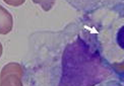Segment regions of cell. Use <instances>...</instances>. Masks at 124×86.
Instances as JSON below:
<instances>
[{
	"label": "cell",
	"mask_w": 124,
	"mask_h": 86,
	"mask_svg": "<svg viewBox=\"0 0 124 86\" xmlns=\"http://www.w3.org/2000/svg\"><path fill=\"white\" fill-rule=\"evenodd\" d=\"M111 68L113 70H115V72L117 74H119L121 76H124V60L122 62H118V63H113L111 65Z\"/></svg>",
	"instance_id": "cell-6"
},
{
	"label": "cell",
	"mask_w": 124,
	"mask_h": 86,
	"mask_svg": "<svg viewBox=\"0 0 124 86\" xmlns=\"http://www.w3.org/2000/svg\"><path fill=\"white\" fill-rule=\"evenodd\" d=\"M112 74L97 50L78 37L65 47L58 86H97Z\"/></svg>",
	"instance_id": "cell-1"
},
{
	"label": "cell",
	"mask_w": 124,
	"mask_h": 86,
	"mask_svg": "<svg viewBox=\"0 0 124 86\" xmlns=\"http://www.w3.org/2000/svg\"><path fill=\"white\" fill-rule=\"evenodd\" d=\"M35 4H38L41 6L44 11H49L52 9L55 4V0H32Z\"/></svg>",
	"instance_id": "cell-4"
},
{
	"label": "cell",
	"mask_w": 124,
	"mask_h": 86,
	"mask_svg": "<svg viewBox=\"0 0 124 86\" xmlns=\"http://www.w3.org/2000/svg\"><path fill=\"white\" fill-rule=\"evenodd\" d=\"M116 40L118 46L124 50V25L119 28V30L117 32V37H116Z\"/></svg>",
	"instance_id": "cell-5"
},
{
	"label": "cell",
	"mask_w": 124,
	"mask_h": 86,
	"mask_svg": "<svg viewBox=\"0 0 124 86\" xmlns=\"http://www.w3.org/2000/svg\"><path fill=\"white\" fill-rule=\"evenodd\" d=\"M13 28V17L6 8L0 5V34H8Z\"/></svg>",
	"instance_id": "cell-3"
},
{
	"label": "cell",
	"mask_w": 124,
	"mask_h": 86,
	"mask_svg": "<svg viewBox=\"0 0 124 86\" xmlns=\"http://www.w3.org/2000/svg\"><path fill=\"white\" fill-rule=\"evenodd\" d=\"M2 54H3V46H2L1 43H0V58H1Z\"/></svg>",
	"instance_id": "cell-8"
},
{
	"label": "cell",
	"mask_w": 124,
	"mask_h": 86,
	"mask_svg": "<svg viewBox=\"0 0 124 86\" xmlns=\"http://www.w3.org/2000/svg\"><path fill=\"white\" fill-rule=\"evenodd\" d=\"M108 86H121L119 83H117V82H112L110 85H108Z\"/></svg>",
	"instance_id": "cell-9"
},
{
	"label": "cell",
	"mask_w": 124,
	"mask_h": 86,
	"mask_svg": "<svg viewBox=\"0 0 124 86\" xmlns=\"http://www.w3.org/2000/svg\"><path fill=\"white\" fill-rule=\"evenodd\" d=\"M23 68L18 63H8L0 72V86H23Z\"/></svg>",
	"instance_id": "cell-2"
},
{
	"label": "cell",
	"mask_w": 124,
	"mask_h": 86,
	"mask_svg": "<svg viewBox=\"0 0 124 86\" xmlns=\"http://www.w3.org/2000/svg\"><path fill=\"white\" fill-rule=\"evenodd\" d=\"M3 1L10 5V6H14V7H17V6H20V5H23L25 0H3Z\"/></svg>",
	"instance_id": "cell-7"
}]
</instances>
